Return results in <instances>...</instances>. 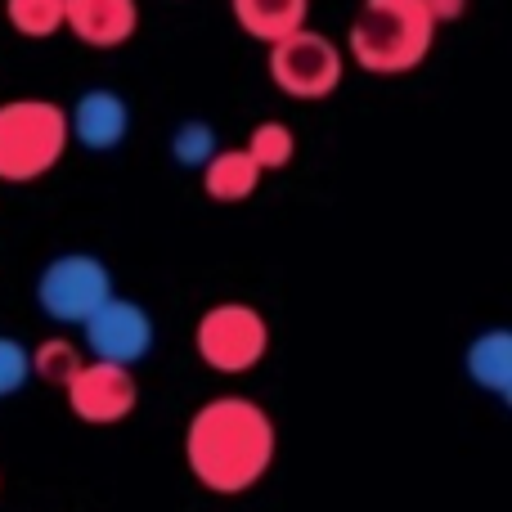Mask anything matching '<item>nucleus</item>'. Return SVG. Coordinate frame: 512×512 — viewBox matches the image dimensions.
I'll return each instance as SVG.
<instances>
[{"label":"nucleus","instance_id":"12","mask_svg":"<svg viewBox=\"0 0 512 512\" xmlns=\"http://www.w3.org/2000/svg\"><path fill=\"white\" fill-rule=\"evenodd\" d=\"M463 369L490 396H504L512 391V328H486L468 342V355H463Z\"/></svg>","mask_w":512,"mask_h":512},{"label":"nucleus","instance_id":"9","mask_svg":"<svg viewBox=\"0 0 512 512\" xmlns=\"http://www.w3.org/2000/svg\"><path fill=\"white\" fill-rule=\"evenodd\" d=\"M68 131L81 149L90 153H113L126 144L131 135V108L117 90L108 86H90L77 95V104L68 108Z\"/></svg>","mask_w":512,"mask_h":512},{"label":"nucleus","instance_id":"16","mask_svg":"<svg viewBox=\"0 0 512 512\" xmlns=\"http://www.w3.org/2000/svg\"><path fill=\"white\" fill-rule=\"evenodd\" d=\"M243 149L252 153V162L261 171H279V167H288L292 162V153H297V140H292V131L283 122H256L252 126V135H248V144Z\"/></svg>","mask_w":512,"mask_h":512},{"label":"nucleus","instance_id":"15","mask_svg":"<svg viewBox=\"0 0 512 512\" xmlns=\"http://www.w3.org/2000/svg\"><path fill=\"white\" fill-rule=\"evenodd\" d=\"M81 369H86V355H81V346L68 342V337H45L41 346H32V373L41 382H50V387L68 391V382L77 378Z\"/></svg>","mask_w":512,"mask_h":512},{"label":"nucleus","instance_id":"6","mask_svg":"<svg viewBox=\"0 0 512 512\" xmlns=\"http://www.w3.org/2000/svg\"><path fill=\"white\" fill-rule=\"evenodd\" d=\"M346 59L324 32H292L288 41L270 45V81L292 99H328L342 86Z\"/></svg>","mask_w":512,"mask_h":512},{"label":"nucleus","instance_id":"1","mask_svg":"<svg viewBox=\"0 0 512 512\" xmlns=\"http://www.w3.org/2000/svg\"><path fill=\"white\" fill-rule=\"evenodd\" d=\"M279 436L274 423L248 396H216L189 418L185 463L212 495H243L270 472Z\"/></svg>","mask_w":512,"mask_h":512},{"label":"nucleus","instance_id":"17","mask_svg":"<svg viewBox=\"0 0 512 512\" xmlns=\"http://www.w3.org/2000/svg\"><path fill=\"white\" fill-rule=\"evenodd\" d=\"M216 153H221V149H216V131L203 122V117H189V122H180L176 131H171V158H176L180 167H198V171H203Z\"/></svg>","mask_w":512,"mask_h":512},{"label":"nucleus","instance_id":"14","mask_svg":"<svg viewBox=\"0 0 512 512\" xmlns=\"http://www.w3.org/2000/svg\"><path fill=\"white\" fill-rule=\"evenodd\" d=\"M5 18L18 36L45 41V36L68 27V0H5Z\"/></svg>","mask_w":512,"mask_h":512},{"label":"nucleus","instance_id":"3","mask_svg":"<svg viewBox=\"0 0 512 512\" xmlns=\"http://www.w3.org/2000/svg\"><path fill=\"white\" fill-rule=\"evenodd\" d=\"M68 108L54 99H9L0 104V180L32 185L45 171L59 167L68 153Z\"/></svg>","mask_w":512,"mask_h":512},{"label":"nucleus","instance_id":"13","mask_svg":"<svg viewBox=\"0 0 512 512\" xmlns=\"http://www.w3.org/2000/svg\"><path fill=\"white\" fill-rule=\"evenodd\" d=\"M265 171L252 162L248 149H221L212 162L203 167V194L212 203H243L256 194Z\"/></svg>","mask_w":512,"mask_h":512},{"label":"nucleus","instance_id":"7","mask_svg":"<svg viewBox=\"0 0 512 512\" xmlns=\"http://www.w3.org/2000/svg\"><path fill=\"white\" fill-rule=\"evenodd\" d=\"M81 342H86L90 360L99 364H117V369H135L144 355L158 342V328L153 315L131 297H108L95 315L81 324Z\"/></svg>","mask_w":512,"mask_h":512},{"label":"nucleus","instance_id":"19","mask_svg":"<svg viewBox=\"0 0 512 512\" xmlns=\"http://www.w3.org/2000/svg\"><path fill=\"white\" fill-rule=\"evenodd\" d=\"M463 9H468V0H427V14L436 18V27H441V23H454V18H463Z\"/></svg>","mask_w":512,"mask_h":512},{"label":"nucleus","instance_id":"5","mask_svg":"<svg viewBox=\"0 0 512 512\" xmlns=\"http://www.w3.org/2000/svg\"><path fill=\"white\" fill-rule=\"evenodd\" d=\"M113 297V270L90 252H63L36 274V301L54 324H86Z\"/></svg>","mask_w":512,"mask_h":512},{"label":"nucleus","instance_id":"4","mask_svg":"<svg viewBox=\"0 0 512 512\" xmlns=\"http://www.w3.org/2000/svg\"><path fill=\"white\" fill-rule=\"evenodd\" d=\"M198 360L216 373H248L270 351V324L248 301H216L194 328Z\"/></svg>","mask_w":512,"mask_h":512},{"label":"nucleus","instance_id":"10","mask_svg":"<svg viewBox=\"0 0 512 512\" xmlns=\"http://www.w3.org/2000/svg\"><path fill=\"white\" fill-rule=\"evenodd\" d=\"M140 27V5L135 0H68V32L95 50L126 45Z\"/></svg>","mask_w":512,"mask_h":512},{"label":"nucleus","instance_id":"18","mask_svg":"<svg viewBox=\"0 0 512 512\" xmlns=\"http://www.w3.org/2000/svg\"><path fill=\"white\" fill-rule=\"evenodd\" d=\"M27 378H32V346L0 333V400L18 396L27 387Z\"/></svg>","mask_w":512,"mask_h":512},{"label":"nucleus","instance_id":"2","mask_svg":"<svg viewBox=\"0 0 512 512\" xmlns=\"http://www.w3.org/2000/svg\"><path fill=\"white\" fill-rule=\"evenodd\" d=\"M436 41V18L427 0H364L351 18L346 50L373 77H400L427 59Z\"/></svg>","mask_w":512,"mask_h":512},{"label":"nucleus","instance_id":"8","mask_svg":"<svg viewBox=\"0 0 512 512\" xmlns=\"http://www.w3.org/2000/svg\"><path fill=\"white\" fill-rule=\"evenodd\" d=\"M68 409L90 427H113L122 418L135 414V400H140V387H135L131 369H117V364H99L86 360V369L68 382Z\"/></svg>","mask_w":512,"mask_h":512},{"label":"nucleus","instance_id":"11","mask_svg":"<svg viewBox=\"0 0 512 512\" xmlns=\"http://www.w3.org/2000/svg\"><path fill=\"white\" fill-rule=\"evenodd\" d=\"M234 5V23L252 36V41L279 45L288 41L292 32L306 27L310 0H230Z\"/></svg>","mask_w":512,"mask_h":512}]
</instances>
